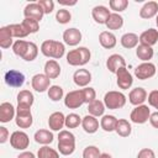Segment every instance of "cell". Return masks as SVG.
<instances>
[{
	"label": "cell",
	"instance_id": "41",
	"mask_svg": "<svg viewBox=\"0 0 158 158\" xmlns=\"http://www.w3.org/2000/svg\"><path fill=\"white\" fill-rule=\"evenodd\" d=\"M109 6L114 12L118 14V12H122V11H125L127 9L128 1L127 0H110L109 1Z\"/></svg>",
	"mask_w": 158,
	"mask_h": 158
},
{
	"label": "cell",
	"instance_id": "51",
	"mask_svg": "<svg viewBox=\"0 0 158 158\" xmlns=\"http://www.w3.org/2000/svg\"><path fill=\"white\" fill-rule=\"evenodd\" d=\"M17 158H36V156H35L32 152L23 151V152H21V153L17 156Z\"/></svg>",
	"mask_w": 158,
	"mask_h": 158
},
{
	"label": "cell",
	"instance_id": "19",
	"mask_svg": "<svg viewBox=\"0 0 158 158\" xmlns=\"http://www.w3.org/2000/svg\"><path fill=\"white\" fill-rule=\"evenodd\" d=\"M147 96H148L147 91L143 88L137 86V88H135V89H132L130 91V94H128V101L132 105L138 106V105H142L147 100Z\"/></svg>",
	"mask_w": 158,
	"mask_h": 158
},
{
	"label": "cell",
	"instance_id": "28",
	"mask_svg": "<svg viewBox=\"0 0 158 158\" xmlns=\"http://www.w3.org/2000/svg\"><path fill=\"white\" fill-rule=\"evenodd\" d=\"M153 48L149 46H144V44H138L136 47V56L138 57V59H141L142 62H149L153 58Z\"/></svg>",
	"mask_w": 158,
	"mask_h": 158
},
{
	"label": "cell",
	"instance_id": "26",
	"mask_svg": "<svg viewBox=\"0 0 158 158\" xmlns=\"http://www.w3.org/2000/svg\"><path fill=\"white\" fill-rule=\"evenodd\" d=\"M33 138H35V141H36L37 143L43 144V146H47V144H49V143L53 142L54 136H53V133H52L49 130L41 128V130H38V131L35 132Z\"/></svg>",
	"mask_w": 158,
	"mask_h": 158
},
{
	"label": "cell",
	"instance_id": "23",
	"mask_svg": "<svg viewBox=\"0 0 158 158\" xmlns=\"http://www.w3.org/2000/svg\"><path fill=\"white\" fill-rule=\"evenodd\" d=\"M99 42L101 44V47L106 48V49H111L116 46L117 43V40H116V36L110 32V31H102L100 35H99Z\"/></svg>",
	"mask_w": 158,
	"mask_h": 158
},
{
	"label": "cell",
	"instance_id": "49",
	"mask_svg": "<svg viewBox=\"0 0 158 158\" xmlns=\"http://www.w3.org/2000/svg\"><path fill=\"white\" fill-rule=\"evenodd\" d=\"M7 139H10L9 130L5 126H1L0 127V143H5Z\"/></svg>",
	"mask_w": 158,
	"mask_h": 158
},
{
	"label": "cell",
	"instance_id": "18",
	"mask_svg": "<svg viewBox=\"0 0 158 158\" xmlns=\"http://www.w3.org/2000/svg\"><path fill=\"white\" fill-rule=\"evenodd\" d=\"M73 80L74 83L80 86V88H86L89 85V83L91 81V73L88 69H77L73 74Z\"/></svg>",
	"mask_w": 158,
	"mask_h": 158
},
{
	"label": "cell",
	"instance_id": "53",
	"mask_svg": "<svg viewBox=\"0 0 158 158\" xmlns=\"http://www.w3.org/2000/svg\"><path fill=\"white\" fill-rule=\"evenodd\" d=\"M99 158H112V157H111V154H109V153H101Z\"/></svg>",
	"mask_w": 158,
	"mask_h": 158
},
{
	"label": "cell",
	"instance_id": "13",
	"mask_svg": "<svg viewBox=\"0 0 158 158\" xmlns=\"http://www.w3.org/2000/svg\"><path fill=\"white\" fill-rule=\"evenodd\" d=\"M43 15H44V12H43V10H42V7L40 6L38 2H30L23 9L25 19H33V20L40 22L42 20Z\"/></svg>",
	"mask_w": 158,
	"mask_h": 158
},
{
	"label": "cell",
	"instance_id": "33",
	"mask_svg": "<svg viewBox=\"0 0 158 158\" xmlns=\"http://www.w3.org/2000/svg\"><path fill=\"white\" fill-rule=\"evenodd\" d=\"M105 25L109 30H120L123 26V17L120 14L111 12V15L109 16Z\"/></svg>",
	"mask_w": 158,
	"mask_h": 158
},
{
	"label": "cell",
	"instance_id": "30",
	"mask_svg": "<svg viewBox=\"0 0 158 158\" xmlns=\"http://www.w3.org/2000/svg\"><path fill=\"white\" fill-rule=\"evenodd\" d=\"M115 132L121 137H128L132 132L131 123L126 118H118L117 123H116V127H115Z\"/></svg>",
	"mask_w": 158,
	"mask_h": 158
},
{
	"label": "cell",
	"instance_id": "34",
	"mask_svg": "<svg viewBox=\"0 0 158 158\" xmlns=\"http://www.w3.org/2000/svg\"><path fill=\"white\" fill-rule=\"evenodd\" d=\"M35 101V96L30 90H21L17 94V105H23V106H32Z\"/></svg>",
	"mask_w": 158,
	"mask_h": 158
},
{
	"label": "cell",
	"instance_id": "47",
	"mask_svg": "<svg viewBox=\"0 0 158 158\" xmlns=\"http://www.w3.org/2000/svg\"><path fill=\"white\" fill-rule=\"evenodd\" d=\"M147 100H148V104H149L152 107H154V109L158 110V90H152V91L148 94Z\"/></svg>",
	"mask_w": 158,
	"mask_h": 158
},
{
	"label": "cell",
	"instance_id": "40",
	"mask_svg": "<svg viewBox=\"0 0 158 158\" xmlns=\"http://www.w3.org/2000/svg\"><path fill=\"white\" fill-rule=\"evenodd\" d=\"M37 54H38V47H37V44L35 42H30L28 43V48H27L25 56L22 57V59L26 60V62H32V60L36 59Z\"/></svg>",
	"mask_w": 158,
	"mask_h": 158
},
{
	"label": "cell",
	"instance_id": "25",
	"mask_svg": "<svg viewBox=\"0 0 158 158\" xmlns=\"http://www.w3.org/2000/svg\"><path fill=\"white\" fill-rule=\"evenodd\" d=\"M81 127L86 133H95L99 130V121L95 116L86 115L81 118Z\"/></svg>",
	"mask_w": 158,
	"mask_h": 158
},
{
	"label": "cell",
	"instance_id": "48",
	"mask_svg": "<svg viewBox=\"0 0 158 158\" xmlns=\"http://www.w3.org/2000/svg\"><path fill=\"white\" fill-rule=\"evenodd\" d=\"M137 158H156V153L151 148H142L138 152Z\"/></svg>",
	"mask_w": 158,
	"mask_h": 158
},
{
	"label": "cell",
	"instance_id": "54",
	"mask_svg": "<svg viewBox=\"0 0 158 158\" xmlns=\"http://www.w3.org/2000/svg\"><path fill=\"white\" fill-rule=\"evenodd\" d=\"M156 23H157V27H158V15L156 16Z\"/></svg>",
	"mask_w": 158,
	"mask_h": 158
},
{
	"label": "cell",
	"instance_id": "31",
	"mask_svg": "<svg viewBox=\"0 0 158 158\" xmlns=\"http://www.w3.org/2000/svg\"><path fill=\"white\" fill-rule=\"evenodd\" d=\"M14 37L11 36L7 26H2L0 28V47L6 49V48H10L11 46H14Z\"/></svg>",
	"mask_w": 158,
	"mask_h": 158
},
{
	"label": "cell",
	"instance_id": "39",
	"mask_svg": "<svg viewBox=\"0 0 158 158\" xmlns=\"http://www.w3.org/2000/svg\"><path fill=\"white\" fill-rule=\"evenodd\" d=\"M79 125H81V117L78 114H68L65 116V127L67 128H77Z\"/></svg>",
	"mask_w": 158,
	"mask_h": 158
},
{
	"label": "cell",
	"instance_id": "8",
	"mask_svg": "<svg viewBox=\"0 0 158 158\" xmlns=\"http://www.w3.org/2000/svg\"><path fill=\"white\" fill-rule=\"evenodd\" d=\"M156 65L151 62H143L138 64L135 69V77L139 80H146L156 75Z\"/></svg>",
	"mask_w": 158,
	"mask_h": 158
},
{
	"label": "cell",
	"instance_id": "1",
	"mask_svg": "<svg viewBox=\"0 0 158 158\" xmlns=\"http://www.w3.org/2000/svg\"><path fill=\"white\" fill-rule=\"evenodd\" d=\"M41 53L44 57L48 58H54V59H59L64 56L65 53V47L64 43L59 42V41H54V40H46L42 42L41 44Z\"/></svg>",
	"mask_w": 158,
	"mask_h": 158
},
{
	"label": "cell",
	"instance_id": "50",
	"mask_svg": "<svg viewBox=\"0 0 158 158\" xmlns=\"http://www.w3.org/2000/svg\"><path fill=\"white\" fill-rule=\"evenodd\" d=\"M149 123L154 128H158V111L151 114V116H149Z\"/></svg>",
	"mask_w": 158,
	"mask_h": 158
},
{
	"label": "cell",
	"instance_id": "9",
	"mask_svg": "<svg viewBox=\"0 0 158 158\" xmlns=\"http://www.w3.org/2000/svg\"><path fill=\"white\" fill-rule=\"evenodd\" d=\"M83 104H85V102H84V96H83L81 89L72 90L64 96V105L68 109H78Z\"/></svg>",
	"mask_w": 158,
	"mask_h": 158
},
{
	"label": "cell",
	"instance_id": "3",
	"mask_svg": "<svg viewBox=\"0 0 158 158\" xmlns=\"http://www.w3.org/2000/svg\"><path fill=\"white\" fill-rule=\"evenodd\" d=\"M58 151L63 156H70L75 151V136L68 131L62 130L58 133Z\"/></svg>",
	"mask_w": 158,
	"mask_h": 158
},
{
	"label": "cell",
	"instance_id": "35",
	"mask_svg": "<svg viewBox=\"0 0 158 158\" xmlns=\"http://www.w3.org/2000/svg\"><path fill=\"white\" fill-rule=\"evenodd\" d=\"M7 28L11 33V36L14 38H25L27 37L30 33L26 31V28L22 26V23H12V25H7Z\"/></svg>",
	"mask_w": 158,
	"mask_h": 158
},
{
	"label": "cell",
	"instance_id": "46",
	"mask_svg": "<svg viewBox=\"0 0 158 158\" xmlns=\"http://www.w3.org/2000/svg\"><path fill=\"white\" fill-rule=\"evenodd\" d=\"M37 2L40 4L44 14H51L54 10V2L52 0H38Z\"/></svg>",
	"mask_w": 158,
	"mask_h": 158
},
{
	"label": "cell",
	"instance_id": "22",
	"mask_svg": "<svg viewBox=\"0 0 158 158\" xmlns=\"http://www.w3.org/2000/svg\"><path fill=\"white\" fill-rule=\"evenodd\" d=\"M158 15V2L157 1H147L139 10V17L149 20Z\"/></svg>",
	"mask_w": 158,
	"mask_h": 158
},
{
	"label": "cell",
	"instance_id": "43",
	"mask_svg": "<svg viewBox=\"0 0 158 158\" xmlns=\"http://www.w3.org/2000/svg\"><path fill=\"white\" fill-rule=\"evenodd\" d=\"M56 20H57V22H59L62 25H65L72 20V14L67 9H59L56 12Z\"/></svg>",
	"mask_w": 158,
	"mask_h": 158
},
{
	"label": "cell",
	"instance_id": "10",
	"mask_svg": "<svg viewBox=\"0 0 158 158\" xmlns=\"http://www.w3.org/2000/svg\"><path fill=\"white\" fill-rule=\"evenodd\" d=\"M4 79H5V83L11 86V88H20L25 83V75L20 70H16V69H10L5 73L4 75Z\"/></svg>",
	"mask_w": 158,
	"mask_h": 158
},
{
	"label": "cell",
	"instance_id": "16",
	"mask_svg": "<svg viewBox=\"0 0 158 158\" xmlns=\"http://www.w3.org/2000/svg\"><path fill=\"white\" fill-rule=\"evenodd\" d=\"M123 67H126V60H125V58L121 54L114 53V54L109 56V58L106 59V68L111 73H115L116 74V72L118 69L123 68Z\"/></svg>",
	"mask_w": 158,
	"mask_h": 158
},
{
	"label": "cell",
	"instance_id": "42",
	"mask_svg": "<svg viewBox=\"0 0 158 158\" xmlns=\"http://www.w3.org/2000/svg\"><path fill=\"white\" fill-rule=\"evenodd\" d=\"M22 26L26 28V31L31 35V33H36L40 30V22L33 20V19H23L22 20Z\"/></svg>",
	"mask_w": 158,
	"mask_h": 158
},
{
	"label": "cell",
	"instance_id": "45",
	"mask_svg": "<svg viewBox=\"0 0 158 158\" xmlns=\"http://www.w3.org/2000/svg\"><path fill=\"white\" fill-rule=\"evenodd\" d=\"M100 154V149L96 146H88L83 151V158H99Z\"/></svg>",
	"mask_w": 158,
	"mask_h": 158
},
{
	"label": "cell",
	"instance_id": "15",
	"mask_svg": "<svg viewBox=\"0 0 158 158\" xmlns=\"http://www.w3.org/2000/svg\"><path fill=\"white\" fill-rule=\"evenodd\" d=\"M110 15H111L110 10L104 5H96L91 10V16H93L94 21L100 25H105Z\"/></svg>",
	"mask_w": 158,
	"mask_h": 158
},
{
	"label": "cell",
	"instance_id": "27",
	"mask_svg": "<svg viewBox=\"0 0 158 158\" xmlns=\"http://www.w3.org/2000/svg\"><path fill=\"white\" fill-rule=\"evenodd\" d=\"M120 42H121V44H122L123 48L131 49V48H136L138 46L139 37L136 33H133V32H127V33L122 35Z\"/></svg>",
	"mask_w": 158,
	"mask_h": 158
},
{
	"label": "cell",
	"instance_id": "12",
	"mask_svg": "<svg viewBox=\"0 0 158 158\" xmlns=\"http://www.w3.org/2000/svg\"><path fill=\"white\" fill-rule=\"evenodd\" d=\"M31 86H32V89L35 91L43 93V91H46V90L49 89V86H51V79L44 73L43 74H41V73L35 74L32 77V79H31Z\"/></svg>",
	"mask_w": 158,
	"mask_h": 158
},
{
	"label": "cell",
	"instance_id": "7",
	"mask_svg": "<svg viewBox=\"0 0 158 158\" xmlns=\"http://www.w3.org/2000/svg\"><path fill=\"white\" fill-rule=\"evenodd\" d=\"M10 144L14 149L25 151L30 144L28 135L23 131H14L10 136Z\"/></svg>",
	"mask_w": 158,
	"mask_h": 158
},
{
	"label": "cell",
	"instance_id": "14",
	"mask_svg": "<svg viewBox=\"0 0 158 158\" xmlns=\"http://www.w3.org/2000/svg\"><path fill=\"white\" fill-rule=\"evenodd\" d=\"M63 41L68 46H72V47L78 46L80 43V41H81V32L75 27L67 28L63 32Z\"/></svg>",
	"mask_w": 158,
	"mask_h": 158
},
{
	"label": "cell",
	"instance_id": "37",
	"mask_svg": "<svg viewBox=\"0 0 158 158\" xmlns=\"http://www.w3.org/2000/svg\"><path fill=\"white\" fill-rule=\"evenodd\" d=\"M37 158H59V153L48 146H42L37 152Z\"/></svg>",
	"mask_w": 158,
	"mask_h": 158
},
{
	"label": "cell",
	"instance_id": "36",
	"mask_svg": "<svg viewBox=\"0 0 158 158\" xmlns=\"http://www.w3.org/2000/svg\"><path fill=\"white\" fill-rule=\"evenodd\" d=\"M28 43H30V41H25V40H17V41H15V43L12 46V52L16 56H19V57L22 58L25 56L27 48H28Z\"/></svg>",
	"mask_w": 158,
	"mask_h": 158
},
{
	"label": "cell",
	"instance_id": "17",
	"mask_svg": "<svg viewBox=\"0 0 158 158\" xmlns=\"http://www.w3.org/2000/svg\"><path fill=\"white\" fill-rule=\"evenodd\" d=\"M48 126L52 131H62V128L65 126V116L60 111H56L49 115L48 117Z\"/></svg>",
	"mask_w": 158,
	"mask_h": 158
},
{
	"label": "cell",
	"instance_id": "38",
	"mask_svg": "<svg viewBox=\"0 0 158 158\" xmlns=\"http://www.w3.org/2000/svg\"><path fill=\"white\" fill-rule=\"evenodd\" d=\"M47 93H48V98L52 101H59L60 99H63V95H64L63 89L59 85H51Z\"/></svg>",
	"mask_w": 158,
	"mask_h": 158
},
{
	"label": "cell",
	"instance_id": "6",
	"mask_svg": "<svg viewBox=\"0 0 158 158\" xmlns=\"http://www.w3.org/2000/svg\"><path fill=\"white\" fill-rule=\"evenodd\" d=\"M149 116H151V110L148 107V105H138L136 106L131 114H130V120L133 122V123H137V125H142V123H146L148 120H149Z\"/></svg>",
	"mask_w": 158,
	"mask_h": 158
},
{
	"label": "cell",
	"instance_id": "32",
	"mask_svg": "<svg viewBox=\"0 0 158 158\" xmlns=\"http://www.w3.org/2000/svg\"><path fill=\"white\" fill-rule=\"evenodd\" d=\"M117 120L118 118H116L114 115H104L100 120V127L105 132H112V131H115Z\"/></svg>",
	"mask_w": 158,
	"mask_h": 158
},
{
	"label": "cell",
	"instance_id": "24",
	"mask_svg": "<svg viewBox=\"0 0 158 158\" xmlns=\"http://www.w3.org/2000/svg\"><path fill=\"white\" fill-rule=\"evenodd\" d=\"M44 74L49 79H56L60 74V65L56 59H48L44 63Z\"/></svg>",
	"mask_w": 158,
	"mask_h": 158
},
{
	"label": "cell",
	"instance_id": "20",
	"mask_svg": "<svg viewBox=\"0 0 158 158\" xmlns=\"http://www.w3.org/2000/svg\"><path fill=\"white\" fill-rule=\"evenodd\" d=\"M15 116H16V109L11 102L5 101L0 105V121L2 123L10 122L11 120L15 118Z\"/></svg>",
	"mask_w": 158,
	"mask_h": 158
},
{
	"label": "cell",
	"instance_id": "52",
	"mask_svg": "<svg viewBox=\"0 0 158 158\" xmlns=\"http://www.w3.org/2000/svg\"><path fill=\"white\" fill-rule=\"evenodd\" d=\"M58 2H59L60 5H65V6H74V5L77 4L75 0H73V1H63V0H58Z\"/></svg>",
	"mask_w": 158,
	"mask_h": 158
},
{
	"label": "cell",
	"instance_id": "29",
	"mask_svg": "<svg viewBox=\"0 0 158 158\" xmlns=\"http://www.w3.org/2000/svg\"><path fill=\"white\" fill-rule=\"evenodd\" d=\"M105 104L104 101H100V100H94L91 101L90 104H88V111H89V115L91 116H95V117H100V116H104V112H105Z\"/></svg>",
	"mask_w": 158,
	"mask_h": 158
},
{
	"label": "cell",
	"instance_id": "44",
	"mask_svg": "<svg viewBox=\"0 0 158 158\" xmlns=\"http://www.w3.org/2000/svg\"><path fill=\"white\" fill-rule=\"evenodd\" d=\"M81 91H83V96H84V102L85 104H90L91 101L96 100V91H95L94 88L86 86V88H83Z\"/></svg>",
	"mask_w": 158,
	"mask_h": 158
},
{
	"label": "cell",
	"instance_id": "21",
	"mask_svg": "<svg viewBox=\"0 0 158 158\" xmlns=\"http://www.w3.org/2000/svg\"><path fill=\"white\" fill-rule=\"evenodd\" d=\"M157 42H158V30L156 28H148L139 35V44L152 47Z\"/></svg>",
	"mask_w": 158,
	"mask_h": 158
},
{
	"label": "cell",
	"instance_id": "4",
	"mask_svg": "<svg viewBox=\"0 0 158 158\" xmlns=\"http://www.w3.org/2000/svg\"><path fill=\"white\" fill-rule=\"evenodd\" d=\"M104 104H105V107L110 110L121 109L126 105V95L121 91L110 90L104 96Z\"/></svg>",
	"mask_w": 158,
	"mask_h": 158
},
{
	"label": "cell",
	"instance_id": "11",
	"mask_svg": "<svg viewBox=\"0 0 158 158\" xmlns=\"http://www.w3.org/2000/svg\"><path fill=\"white\" fill-rule=\"evenodd\" d=\"M116 83H117L118 88L122 89V90H127V89H130L132 86L133 77L127 70L126 67H123V68H121V69H118L116 72Z\"/></svg>",
	"mask_w": 158,
	"mask_h": 158
},
{
	"label": "cell",
	"instance_id": "2",
	"mask_svg": "<svg viewBox=\"0 0 158 158\" xmlns=\"http://www.w3.org/2000/svg\"><path fill=\"white\" fill-rule=\"evenodd\" d=\"M91 53L86 47H78L67 53V63L73 67H83L90 60Z\"/></svg>",
	"mask_w": 158,
	"mask_h": 158
},
{
	"label": "cell",
	"instance_id": "5",
	"mask_svg": "<svg viewBox=\"0 0 158 158\" xmlns=\"http://www.w3.org/2000/svg\"><path fill=\"white\" fill-rule=\"evenodd\" d=\"M15 122L16 126L20 128H28L33 123V117L31 114V107L30 106H23V105H17L16 107V116H15Z\"/></svg>",
	"mask_w": 158,
	"mask_h": 158
}]
</instances>
